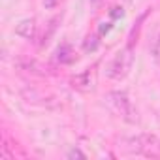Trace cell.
<instances>
[{
  "label": "cell",
  "instance_id": "6da1fadb",
  "mask_svg": "<svg viewBox=\"0 0 160 160\" xmlns=\"http://www.w3.org/2000/svg\"><path fill=\"white\" fill-rule=\"evenodd\" d=\"M126 149L130 152L136 154H145V156H160V141L154 136H138V138H130L126 141Z\"/></svg>",
  "mask_w": 160,
  "mask_h": 160
},
{
  "label": "cell",
  "instance_id": "7a4b0ae2",
  "mask_svg": "<svg viewBox=\"0 0 160 160\" xmlns=\"http://www.w3.org/2000/svg\"><path fill=\"white\" fill-rule=\"evenodd\" d=\"M132 62H134L132 49L126 47V49H122V51L113 58V62H111L109 68H108V75H109L111 79H121V77H124V75L128 73Z\"/></svg>",
  "mask_w": 160,
  "mask_h": 160
},
{
  "label": "cell",
  "instance_id": "3957f363",
  "mask_svg": "<svg viewBox=\"0 0 160 160\" xmlns=\"http://www.w3.org/2000/svg\"><path fill=\"white\" fill-rule=\"evenodd\" d=\"M109 100H111V104L117 108V111H119L121 115H124V117L130 119V115H132L134 111H132V104H130V100L126 98L124 92H111V94H109Z\"/></svg>",
  "mask_w": 160,
  "mask_h": 160
},
{
  "label": "cell",
  "instance_id": "277c9868",
  "mask_svg": "<svg viewBox=\"0 0 160 160\" xmlns=\"http://www.w3.org/2000/svg\"><path fill=\"white\" fill-rule=\"evenodd\" d=\"M15 32H17L19 36H23V38L30 40V38L34 36V21H32V19H25V21H21V23L17 25Z\"/></svg>",
  "mask_w": 160,
  "mask_h": 160
},
{
  "label": "cell",
  "instance_id": "5b68a950",
  "mask_svg": "<svg viewBox=\"0 0 160 160\" xmlns=\"http://www.w3.org/2000/svg\"><path fill=\"white\" fill-rule=\"evenodd\" d=\"M151 53H152L154 60L160 62V34L156 36V40H154V43H152V47H151Z\"/></svg>",
  "mask_w": 160,
  "mask_h": 160
}]
</instances>
